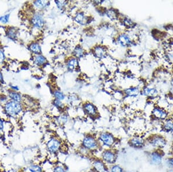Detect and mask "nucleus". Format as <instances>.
I'll list each match as a JSON object with an SVG mask.
<instances>
[{"label": "nucleus", "mask_w": 173, "mask_h": 172, "mask_svg": "<svg viewBox=\"0 0 173 172\" xmlns=\"http://www.w3.org/2000/svg\"><path fill=\"white\" fill-rule=\"evenodd\" d=\"M146 143L155 149L162 150L167 145V140L162 135H154L148 138Z\"/></svg>", "instance_id": "1"}, {"label": "nucleus", "mask_w": 173, "mask_h": 172, "mask_svg": "<svg viewBox=\"0 0 173 172\" xmlns=\"http://www.w3.org/2000/svg\"><path fill=\"white\" fill-rule=\"evenodd\" d=\"M62 146L61 140L55 136L50 137L46 144V149L50 155H56L61 151Z\"/></svg>", "instance_id": "2"}, {"label": "nucleus", "mask_w": 173, "mask_h": 172, "mask_svg": "<svg viewBox=\"0 0 173 172\" xmlns=\"http://www.w3.org/2000/svg\"><path fill=\"white\" fill-rule=\"evenodd\" d=\"M82 147L84 148L88 151H96L100 147V145L98 140L93 135H86L82 140Z\"/></svg>", "instance_id": "3"}, {"label": "nucleus", "mask_w": 173, "mask_h": 172, "mask_svg": "<svg viewBox=\"0 0 173 172\" xmlns=\"http://www.w3.org/2000/svg\"><path fill=\"white\" fill-rule=\"evenodd\" d=\"M98 140L100 146L105 147V149L112 148L116 143V139L114 135L109 132L101 133Z\"/></svg>", "instance_id": "4"}, {"label": "nucleus", "mask_w": 173, "mask_h": 172, "mask_svg": "<svg viewBox=\"0 0 173 172\" xmlns=\"http://www.w3.org/2000/svg\"><path fill=\"white\" fill-rule=\"evenodd\" d=\"M117 158V153L113 148L104 149L101 154V159L107 165L112 166L115 164Z\"/></svg>", "instance_id": "5"}, {"label": "nucleus", "mask_w": 173, "mask_h": 172, "mask_svg": "<svg viewBox=\"0 0 173 172\" xmlns=\"http://www.w3.org/2000/svg\"><path fill=\"white\" fill-rule=\"evenodd\" d=\"M4 109L9 116L16 117L22 111V106L20 103L11 100L6 103Z\"/></svg>", "instance_id": "6"}, {"label": "nucleus", "mask_w": 173, "mask_h": 172, "mask_svg": "<svg viewBox=\"0 0 173 172\" xmlns=\"http://www.w3.org/2000/svg\"><path fill=\"white\" fill-rule=\"evenodd\" d=\"M148 159L151 164L154 166H159L163 162V155L162 150L154 149L149 154Z\"/></svg>", "instance_id": "7"}, {"label": "nucleus", "mask_w": 173, "mask_h": 172, "mask_svg": "<svg viewBox=\"0 0 173 172\" xmlns=\"http://www.w3.org/2000/svg\"><path fill=\"white\" fill-rule=\"evenodd\" d=\"M129 145L134 148H142L146 144V140L139 136L132 137L129 141Z\"/></svg>", "instance_id": "8"}, {"label": "nucleus", "mask_w": 173, "mask_h": 172, "mask_svg": "<svg viewBox=\"0 0 173 172\" xmlns=\"http://www.w3.org/2000/svg\"><path fill=\"white\" fill-rule=\"evenodd\" d=\"M153 115L154 118L159 120H166L168 118L167 111L162 107H155L153 111Z\"/></svg>", "instance_id": "9"}, {"label": "nucleus", "mask_w": 173, "mask_h": 172, "mask_svg": "<svg viewBox=\"0 0 173 172\" xmlns=\"http://www.w3.org/2000/svg\"><path fill=\"white\" fill-rule=\"evenodd\" d=\"M92 167L95 172H106L108 170L107 165L101 158H96L93 161Z\"/></svg>", "instance_id": "10"}, {"label": "nucleus", "mask_w": 173, "mask_h": 172, "mask_svg": "<svg viewBox=\"0 0 173 172\" xmlns=\"http://www.w3.org/2000/svg\"><path fill=\"white\" fill-rule=\"evenodd\" d=\"M32 23L34 26L38 29L42 28L44 25V19L40 13H36L32 19Z\"/></svg>", "instance_id": "11"}, {"label": "nucleus", "mask_w": 173, "mask_h": 172, "mask_svg": "<svg viewBox=\"0 0 173 172\" xmlns=\"http://www.w3.org/2000/svg\"><path fill=\"white\" fill-rule=\"evenodd\" d=\"M162 129L163 131L167 133L173 132V120L171 119V118H168L164 120L162 125Z\"/></svg>", "instance_id": "12"}, {"label": "nucleus", "mask_w": 173, "mask_h": 172, "mask_svg": "<svg viewBox=\"0 0 173 172\" xmlns=\"http://www.w3.org/2000/svg\"><path fill=\"white\" fill-rule=\"evenodd\" d=\"M84 109L86 113L91 116H95L96 114L95 107L91 103H86L84 105Z\"/></svg>", "instance_id": "13"}, {"label": "nucleus", "mask_w": 173, "mask_h": 172, "mask_svg": "<svg viewBox=\"0 0 173 172\" xmlns=\"http://www.w3.org/2000/svg\"><path fill=\"white\" fill-rule=\"evenodd\" d=\"M118 41L120 44L123 47H128L131 43L129 37L125 34L121 35L118 38Z\"/></svg>", "instance_id": "14"}, {"label": "nucleus", "mask_w": 173, "mask_h": 172, "mask_svg": "<svg viewBox=\"0 0 173 172\" xmlns=\"http://www.w3.org/2000/svg\"><path fill=\"white\" fill-rule=\"evenodd\" d=\"M28 170L30 172H43L42 166L38 163L31 164L28 167Z\"/></svg>", "instance_id": "15"}, {"label": "nucleus", "mask_w": 173, "mask_h": 172, "mask_svg": "<svg viewBox=\"0 0 173 172\" xmlns=\"http://www.w3.org/2000/svg\"><path fill=\"white\" fill-rule=\"evenodd\" d=\"M9 96L12 101H16L17 103H20V101H21V95L19 93H16L15 92H13V91L9 92Z\"/></svg>", "instance_id": "16"}, {"label": "nucleus", "mask_w": 173, "mask_h": 172, "mask_svg": "<svg viewBox=\"0 0 173 172\" xmlns=\"http://www.w3.org/2000/svg\"><path fill=\"white\" fill-rule=\"evenodd\" d=\"M30 49L33 53L37 54V55L40 53V52H41V48H40V45L35 42L32 43L30 46Z\"/></svg>", "instance_id": "17"}, {"label": "nucleus", "mask_w": 173, "mask_h": 172, "mask_svg": "<svg viewBox=\"0 0 173 172\" xmlns=\"http://www.w3.org/2000/svg\"><path fill=\"white\" fill-rule=\"evenodd\" d=\"M46 61V58L42 55H39L36 57L35 60V64L36 65L38 66H40L43 65V64H45Z\"/></svg>", "instance_id": "18"}, {"label": "nucleus", "mask_w": 173, "mask_h": 172, "mask_svg": "<svg viewBox=\"0 0 173 172\" xmlns=\"http://www.w3.org/2000/svg\"><path fill=\"white\" fill-rule=\"evenodd\" d=\"M125 93L130 96H136L139 93V90L136 88H129L125 91Z\"/></svg>", "instance_id": "19"}, {"label": "nucleus", "mask_w": 173, "mask_h": 172, "mask_svg": "<svg viewBox=\"0 0 173 172\" xmlns=\"http://www.w3.org/2000/svg\"><path fill=\"white\" fill-rule=\"evenodd\" d=\"M165 165L168 169H173V155L166 158L164 160Z\"/></svg>", "instance_id": "20"}, {"label": "nucleus", "mask_w": 173, "mask_h": 172, "mask_svg": "<svg viewBox=\"0 0 173 172\" xmlns=\"http://www.w3.org/2000/svg\"><path fill=\"white\" fill-rule=\"evenodd\" d=\"M48 3L49 2L47 1H36L34 3V5L39 9L45 8L48 5Z\"/></svg>", "instance_id": "21"}, {"label": "nucleus", "mask_w": 173, "mask_h": 172, "mask_svg": "<svg viewBox=\"0 0 173 172\" xmlns=\"http://www.w3.org/2000/svg\"><path fill=\"white\" fill-rule=\"evenodd\" d=\"M123 169L119 165L114 164L110 166V172H123Z\"/></svg>", "instance_id": "22"}, {"label": "nucleus", "mask_w": 173, "mask_h": 172, "mask_svg": "<svg viewBox=\"0 0 173 172\" xmlns=\"http://www.w3.org/2000/svg\"><path fill=\"white\" fill-rule=\"evenodd\" d=\"M77 65V61L76 59L72 58L68 61V67L71 70H73L76 67Z\"/></svg>", "instance_id": "23"}, {"label": "nucleus", "mask_w": 173, "mask_h": 172, "mask_svg": "<svg viewBox=\"0 0 173 172\" xmlns=\"http://www.w3.org/2000/svg\"><path fill=\"white\" fill-rule=\"evenodd\" d=\"M144 93L148 96H155L157 95V90L155 88H146L144 90Z\"/></svg>", "instance_id": "24"}, {"label": "nucleus", "mask_w": 173, "mask_h": 172, "mask_svg": "<svg viewBox=\"0 0 173 172\" xmlns=\"http://www.w3.org/2000/svg\"><path fill=\"white\" fill-rule=\"evenodd\" d=\"M75 20L77 23L82 25L84 24L85 20V16L83 13H79L76 15L75 17Z\"/></svg>", "instance_id": "25"}, {"label": "nucleus", "mask_w": 173, "mask_h": 172, "mask_svg": "<svg viewBox=\"0 0 173 172\" xmlns=\"http://www.w3.org/2000/svg\"><path fill=\"white\" fill-rule=\"evenodd\" d=\"M95 53L97 56L100 57H102L104 56V55L105 53V51H104V49L102 48V47H97L95 49Z\"/></svg>", "instance_id": "26"}, {"label": "nucleus", "mask_w": 173, "mask_h": 172, "mask_svg": "<svg viewBox=\"0 0 173 172\" xmlns=\"http://www.w3.org/2000/svg\"><path fill=\"white\" fill-rule=\"evenodd\" d=\"M7 34L10 38L14 39L16 38V30L14 29V28H10L7 32Z\"/></svg>", "instance_id": "27"}, {"label": "nucleus", "mask_w": 173, "mask_h": 172, "mask_svg": "<svg viewBox=\"0 0 173 172\" xmlns=\"http://www.w3.org/2000/svg\"><path fill=\"white\" fill-rule=\"evenodd\" d=\"M53 172H66V170L63 166L58 165L53 167Z\"/></svg>", "instance_id": "28"}, {"label": "nucleus", "mask_w": 173, "mask_h": 172, "mask_svg": "<svg viewBox=\"0 0 173 172\" xmlns=\"http://www.w3.org/2000/svg\"><path fill=\"white\" fill-rule=\"evenodd\" d=\"M9 14H7L4 16H2L0 17V21L3 24H6L9 21Z\"/></svg>", "instance_id": "29"}, {"label": "nucleus", "mask_w": 173, "mask_h": 172, "mask_svg": "<svg viewBox=\"0 0 173 172\" xmlns=\"http://www.w3.org/2000/svg\"><path fill=\"white\" fill-rule=\"evenodd\" d=\"M83 52H84L83 49L81 47H77L74 51L75 55L77 57H81L83 55Z\"/></svg>", "instance_id": "30"}, {"label": "nucleus", "mask_w": 173, "mask_h": 172, "mask_svg": "<svg viewBox=\"0 0 173 172\" xmlns=\"http://www.w3.org/2000/svg\"><path fill=\"white\" fill-rule=\"evenodd\" d=\"M107 15L113 20L116 19V13H115V11L113 9H109L108 11L107 12Z\"/></svg>", "instance_id": "31"}, {"label": "nucleus", "mask_w": 173, "mask_h": 172, "mask_svg": "<svg viewBox=\"0 0 173 172\" xmlns=\"http://www.w3.org/2000/svg\"><path fill=\"white\" fill-rule=\"evenodd\" d=\"M55 97L59 100H63L64 99V95L62 93H61V92L59 91H55L54 93Z\"/></svg>", "instance_id": "32"}, {"label": "nucleus", "mask_w": 173, "mask_h": 172, "mask_svg": "<svg viewBox=\"0 0 173 172\" xmlns=\"http://www.w3.org/2000/svg\"><path fill=\"white\" fill-rule=\"evenodd\" d=\"M5 59V56L4 52L2 50L0 49V63H3Z\"/></svg>", "instance_id": "33"}, {"label": "nucleus", "mask_w": 173, "mask_h": 172, "mask_svg": "<svg viewBox=\"0 0 173 172\" xmlns=\"http://www.w3.org/2000/svg\"><path fill=\"white\" fill-rule=\"evenodd\" d=\"M55 3L58 5V8L60 9H61L66 4L65 1H55Z\"/></svg>", "instance_id": "34"}, {"label": "nucleus", "mask_w": 173, "mask_h": 172, "mask_svg": "<svg viewBox=\"0 0 173 172\" xmlns=\"http://www.w3.org/2000/svg\"><path fill=\"white\" fill-rule=\"evenodd\" d=\"M54 104L55 106L57 107H61L62 105V103L61 102L60 100L57 99L55 100L54 101Z\"/></svg>", "instance_id": "35"}, {"label": "nucleus", "mask_w": 173, "mask_h": 172, "mask_svg": "<svg viewBox=\"0 0 173 172\" xmlns=\"http://www.w3.org/2000/svg\"><path fill=\"white\" fill-rule=\"evenodd\" d=\"M4 129V122L1 118H0V132L3 131Z\"/></svg>", "instance_id": "36"}, {"label": "nucleus", "mask_w": 173, "mask_h": 172, "mask_svg": "<svg viewBox=\"0 0 173 172\" xmlns=\"http://www.w3.org/2000/svg\"><path fill=\"white\" fill-rule=\"evenodd\" d=\"M3 81V74L1 73V72L0 71V82Z\"/></svg>", "instance_id": "37"}, {"label": "nucleus", "mask_w": 173, "mask_h": 172, "mask_svg": "<svg viewBox=\"0 0 173 172\" xmlns=\"http://www.w3.org/2000/svg\"><path fill=\"white\" fill-rule=\"evenodd\" d=\"M12 89H14V90H16V91H18V90L17 87H14V86H12Z\"/></svg>", "instance_id": "38"}, {"label": "nucleus", "mask_w": 173, "mask_h": 172, "mask_svg": "<svg viewBox=\"0 0 173 172\" xmlns=\"http://www.w3.org/2000/svg\"><path fill=\"white\" fill-rule=\"evenodd\" d=\"M168 172H173V169H168Z\"/></svg>", "instance_id": "39"}, {"label": "nucleus", "mask_w": 173, "mask_h": 172, "mask_svg": "<svg viewBox=\"0 0 173 172\" xmlns=\"http://www.w3.org/2000/svg\"><path fill=\"white\" fill-rule=\"evenodd\" d=\"M171 83L172 86H173V78H172V79H171Z\"/></svg>", "instance_id": "40"}, {"label": "nucleus", "mask_w": 173, "mask_h": 172, "mask_svg": "<svg viewBox=\"0 0 173 172\" xmlns=\"http://www.w3.org/2000/svg\"><path fill=\"white\" fill-rule=\"evenodd\" d=\"M171 119L173 120V113H172V117H171Z\"/></svg>", "instance_id": "41"}, {"label": "nucleus", "mask_w": 173, "mask_h": 172, "mask_svg": "<svg viewBox=\"0 0 173 172\" xmlns=\"http://www.w3.org/2000/svg\"><path fill=\"white\" fill-rule=\"evenodd\" d=\"M172 155H173V151H172Z\"/></svg>", "instance_id": "42"}]
</instances>
